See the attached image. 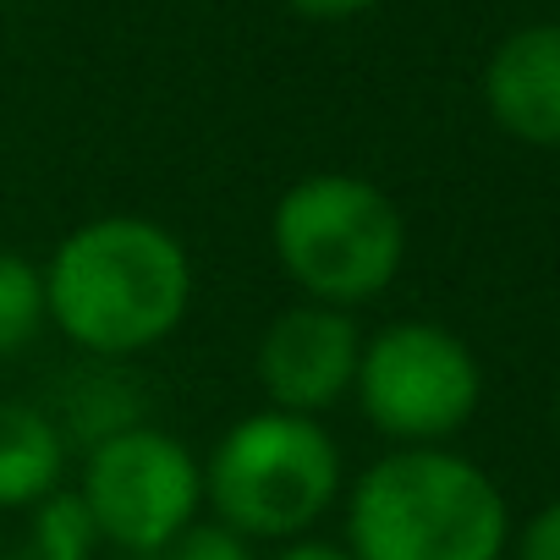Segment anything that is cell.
Returning <instances> with one entry per match:
<instances>
[{"label":"cell","instance_id":"cell-9","mask_svg":"<svg viewBox=\"0 0 560 560\" xmlns=\"http://www.w3.org/2000/svg\"><path fill=\"white\" fill-rule=\"evenodd\" d=\"M61 429L28 401H0V511L45 505L61 489Z\"/></svg>","mask_w":560,"mask_h":560},{"label":"cell","instance_id":"cell-7","mask_svg":"<svg viewBox=\"0 0 560 560\" xmlns=\"http://www.w3.org/2000/svg\"><path fill=\"white\" fill-rule=\"evenodd\" d=\"M358 358H363V336H358L352 314L298 303L258 341V385L275 412L314 418L352 390Z\"/></svg>","mask_w":560,"mask_h":560},{"label":"cell","instance_id":"cell-11","mask_svg":"<svg viewBox=\"0 0 560 560\" xmlns=\"http://www.w3.org/2000/svg\"><path fill=\"white\" fill-rule=\"evenodd\" d=\"M12 560H94V522L78 494H50L39 505L34 538Z\"/></svg>","mask_w":560,"mask_h":560},{"label":"cell","instance_id":"cell-13","mask_svg":"<svg viewBox=\"0 0 560 560\" xmlns=\"http://www.w3.org/2000/svg\"><path fill=\"white\" fill-rule=\"evenodd\" d=\"M516 560H560V500H555V505H544V511L522 527Z\"/></svg>","mask_w":560,"mask_h":560},{"label":"cell","instance_id":"cell-5","mask_svg":"<svg viewBox=\"0 0 560 560\" xmlns=\"http://www.w3.org/2000/svg\"><path fill=\"white\" fill-rule=\"evenodd\" d=\"M78 500L94 522V538L132 555H160L182 527L198 522L203 467L187 456L182 440L127 423L89 451Z\"/></svg>","mask_w":560,"mask_h":560},{"label":"cell","instance_id":"cell-14","mask_svg":"<svg viewBox=\"0 0 560 560\" xmlns=\"http://www.w3.org/2000/svg\"><path fill=\"white\" fill-rule=\"evenodd\" d=\"M287 7L314 18V23H341V18H358V12L380 7V0H287Z\"/></svg>","mask_w":560,"mask_h":560},{"label":"cell","instance_id":"cell-10","mask_svg":"<svg viewBox=\"0 0 560 560\" xmlns=\"http://www.w3.org/2000/svg\"><path fill=\"white\" fill-rule=\"evenodd\" d=\"M45 319V275L23 253L0 247V358H18Z\"/></svg>","mask_w":560,"mask_h":560},{"label":"cell","instance_id":"cell-8","mask_svg":"<svg viewBox=\"0 0 560 560\" xmlns=\"http://www.w3.org/2000/svg\"><path fill=\"white\" fill-rule=\"evenodd\" d=\"M483 105L500 132L560 149V23H533L500 39L483 67Z\"/></svg>","mask_w":560,"mask_h":560},{"label":"cell","instance_id":"cell-6","mask_svg":"<svg viewBox=\"0 0 560 560\" xmlns=\"http://www.w3.org/2000/svg\"><path fill=\"white\" fill-rule=\"evenodd\" d=\"M358 401L369 423L401 445H440L478 412V363L462 336L407 319L380 330L358 358Z\"/></svg>","mask_w":560,"mask_h":560},{"label":"cell","instance_id":"cell-15","mask_svg":"<svg viewBox=\"0 0 560 560\" xmlns=\"http://www.w3.org/2000/svg\"><path fill=\"white\" fill-rule=\"evenodd\" d=\"M275 560H352V549H341V544H319V538H303V544H292V549H280Z\"/></svg>","mask_w":560,"mask_h":560},{"label":"cell","instance_id":"cell-1","mask_svg":"<svg viewBox=\"0 0 560 560\" xmlns=\"http://www.w3.org/2000/svg\"><path fill=\"white\" fill-rule=\"evenodd\" d=\"M192 303L187 247L143 220L105 214L78 225L45 264V314L94 358H132L160 347Z\"/></svg>","mask_w":560,"mask_h":560},{"label":"cell","instance_id":"cell-12","mask_svg":"<svg viewBox=\"0 0 560 560\" xmlns=\"http://www.w3.org/2000/svg\"><path fill=\"white\" fill-rule=\"evenodd\" d=\"M160 560H253V549L225 522H192L160 549Z\"/></svg>","mask_w":560,"mask_h":560},{"label":"cell","instance_id":"cell-4","mask_svg":"<svg viewBox=\"0 0 560 560\" xmlns=\"http://www.w3.org/2000/svg\"><path fill=\"white\" fill-rule=\"evenodd\" d=\"M214 516L242 538H298L341 494L336 440L298 412H253L225 429L203 467Z\"/></svg>","mask_w":560,"mask_h":560},{"label":"cell","instance_id":"cell-3","mask_svg":"<svg viewBox=\"0 0 560 560\" xmlns=\"http://www.w3.org/2000/svg\"><path fill=\"white\" fill-rule=\"evenodd\" d=\"M269 242L292 287L341 314L380 298L407 258V225L390 192L347 171H319L280 192Z\"/></svg>","mask_w":560,"mask_h":560},{"label":"cell","instance_id":"cell-2","mask_svg":"<svg viewBox=\"0 0 560 560\" xmlns=\"http://www.w3.org/2000/svg\"><path fill=\"white\" fill-rule=\"evenodd\" d=\"M505 500L483 467L440 445H401L374 462L347 505L352 560H500Z\"/></svg>","mask_w":560,"mask_h":560}]
</instances>
